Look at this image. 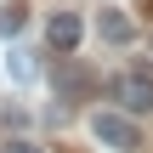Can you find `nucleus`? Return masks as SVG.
Listing matches in <instances>:
<instances>
[{"label":"nucleus","instance_id":"nucleus-1","mask_svg":"<svg viewBox=\"0 0 153 153\" xmlns=\"http://www.w3.org/2000/svg\"><path fill=\"white\" fill-rule=\"evenodd\" d=\"M91 136H97V142H108V148H119V153L142 148L136 114H91Z\"/></svg>","mask_w":153,"mask_h":153},{"label":"nucleus","instance_id":"nucleus-2","mask_svg":"<svg viewBox=\"0 0 153 153\" xmlns=\"http://www.w3.org/2000/svg\"><path fill=\"white\" fill-rule=\"evenodd\" d=\"M119 102H125V114H153V68L119 74Z\"/></svg>","mask_w":153,"mask_h":153},{"label":"nucleus","instance_id":"nucleus-3","mask_svg":"<svg viewBox=\"0 0 153 153\" xmlns=\"http://www.w3.org/2000/svg\"><path fill=\"white\" fill-rule=\"evenodd\" d=\"M45 40H51V51H74V45L85 40V23H79V11H57V17L45 23Z\"/></svg>","mask_w":153,"mask_h":153},{"label":"nucleus","instance_id":"nucleus-4","mask_svg":"<svg viewBox=\"0 0 153 153\" xmlns=\"http://www.w3.org/2000/svg\"><path fill=\"white\" fill-rule=\"evenodd\" d=\"M97 28H102V40H108V45H131V34H136V23H131L125 11H114V6H102Z\"/></svg>","mask_w":153,"mask_h":153},{"label":"nucleus","instance_id":"nucleus-5","mask_svg":"<svg viewBox=\"0 0 153 153\" xmlns=\"http://www.w3.org/2000/svg\"><path fill=\"white\" fill-rule=\"evenodd\" d=\"M6 74H11L17 85H28V79L40 74V62H34V51H6Z\"/></svg>","mask_w":153,"mask_h":153},{"label":"nucleus","instance_id":"nucleus-6","mask_svg":"<svg viewBox=\"0 0 153 153\" xmlns=\"http://www.w3.org/2000/svg\"><path fill=\"white\" fill-rule=\"evenodd\" d=\"M17 28H23V6L11 0V6H0V40H11Z\"/></svg>","mask_w":153,"mask_h":153},{"label":"nucleus","instance_id":"nucleus-7","mask_svg":"<svg viewBox=\"0 0 153 153\" xmlns=\"http://www.w3.org/2000/svg\"><path fill=\"white\" fill-rule=\"evenodd\" d=\"M6 153H45L40 142H6Z\"/></svg>","mask_w":153,"mask_h":153}]
</instances>
